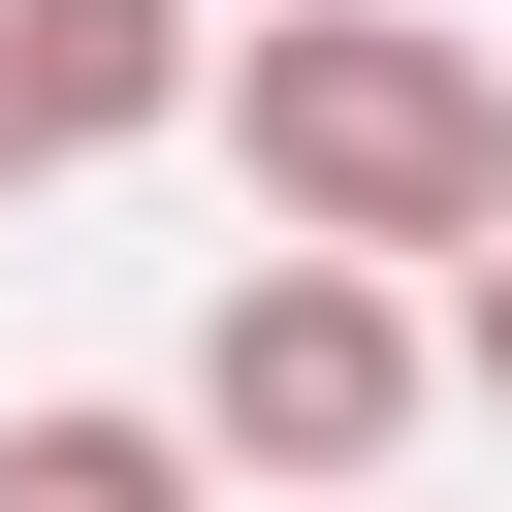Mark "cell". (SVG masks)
<instances>
[{"label":"cell","mask_w":512,"mask_h":512,"mask_svg":"<svg viewBox=\"0 0 512 512\" xmlns=\"http://www.w3.org/2000/svg\"><path fill=\"white\" fill-rule=\"evenodd\" d=\"M192 0H0V192H64V160H160L192 128Z\"/></svg>","instance_id":"3957f363"},{"label":"cell","mask_w":512,"mask_h":512,"mask_svg":"<svg viewBox=\"0 0 512 512\" xmlns=\"http://www.w3.org/2000/svg\"><path fill=\"white\" fill-rule=\"evenodd\" d=\"M416 416H448L416 288H352V256H224V320H192V480H288V512H352Z\"/></svg>","instance_id":"7a4b0ae2"},{"label":"cell","mask_w":512,"mask_h":512,"mask_svg":"<svg viewBox=\"0 0 512 512\" xmlns=\"http://www.w3.org/2000/svg\"><path fill=\"white\" fill-rule=\"evenodd\" d=\"M192 128L256 160V256H480L512 224V64L448 32V0H256L224 64H192Z\"/></svg>","instance_id":"6da1fadb"},{"label":"cell","mask_w":512,"mask_h":512,"mask_svg":"<svg viewBox=\"0 0 512 512\" xmlns=\"http://www.w3.org/2000/svg\"><path fill=\"white\" fill-rule=\"evenodd\" d=\"M0 512H192V416H128V384H32V416H0Z\"/></svg>","instance_id":"277c9868"},{"label":"cell","mask_w":512,"mask_h":512,"mask_svg":"<svg viewBox=\"0 0 512 512\" xmlns=\"http://www.w3.org/2000/svg\"><path fill=\"white\" fill-rule=\"evenodd\" d=\"M416 352H448V384H480V416H512V224H480V256H448V320H416Z\"/></svg>","instance_id":"5b68a950"}]
</instances>
